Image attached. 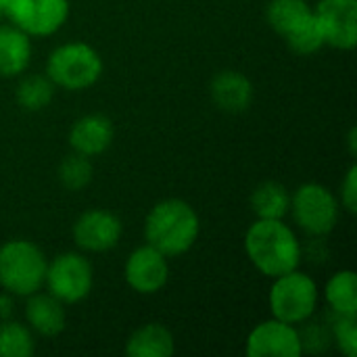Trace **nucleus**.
<instances>
[{"label":"nucleus","mask_w":357,"mask_h":357,"mask_svg":"<svg viewBox=\"0 0 357 357\" xmlns=\"http://www.w3.org/2000/svg\"><path fill=\"white\" fill-rule=\"evenodd\" d=\"M341 205L354 215L357 211V165H351L341 184Z\"/></svg>","instance_id":"27"},{"label":"nucleus","mask_w":357,"mask_h":357,"mask_svg":"<svg viewBox=\"0 0 357 357\" xmlns=\"http://www.w3.org/2000/svg\"><path fill=\"white\" fill-rule=\"evenodd\" d=\"M6 17L27 36H52L69 17V0H13Z\"/></svg>","instance_id":"8"},{"label":"nucleus","mask_w":357,"mask_h":357,"mask_svg":"<svg viewBox=\"0 0 357 357\" xmlns=\"http://www.w3.org/2000/svg\"><path fill=\"white\" fill-rule=\"evenodd\" d=\"M113 123L107 115L90 113L79 117L69 130V144L75 153L96 157L105 153L113 142Z\"/></svg>","instance_id":"13"},{"label":"nucleus","mask_w":357,"mask_h":357,"mask_svg":"<svg viewBox=\"0 0 357 357\" xmlns=\"http://www.w3.org/2000/svg\"><path fill=\"white\" fill-rule=\"evenodd\" d=\"M287 40V46L297 52V54H314L318 52L326 42H324V33L320 29V23L314 15V8L312 13L301 21L297 23L287 36H282Z\"/></svg>","instance_id":"21"},{"label":"nucleus","mask_w":357,"mask_h":357,"mask_svg":"<svg viewBox=\"0 0 357 357\" xmlns=\"http://www.w3.org/2000/svg\"><path fill=\"white\" fill-rule=\"evenodd\" d=\"M251 209L257 220H282L291 211V192L280 182L268 180L251 192Z\"/></svg>","instance_id":"18"},{"label":"nucleus","mask_w":357,"mask_h":357,"mask_svg":"<svg viewBox=\"0 0 357 357\" xmlns=\"http://www.w3.org/2000/svg\"><path fill=\"white\" fill-rule=\"evenodd\" d=\"M174 349V335L163 324L140 326L126 345V354L130 357H169Z\"/></svg>","instance_id":"17"},{"label":"nucleus","mask_w":357,"mask_h":357,"mask_svg":"<svg viewBox=\"0 0 357 357\" xmlns=\"http://www.w3.org/2000/svg\"><path fill=\"white\" fill-rule=\"evenodd\" d=\"M102 73L100 54L86 42H69L54 48L46 61L48 79L65 90H86Z\"/></svg>","instance_id":"4"},{"label":"nucleus","mask_w":357,"mask_h":357,"mask_svg":"<svg viewBox=\"0 0 357 357\" xmlns=\"http://www.w3.org/2000/svg\"><path fill=\"white\" fill-rule=\"evenodd\" d=\"M349 144H351V155H356V130L349 132Z\"/></svg>","instance_id":"29"},{"label":"nucleus","mask_w":357,"mask_h":357,"mask_svg":"<svg viewBox=\"0 0 357 357\" xmlns=\"http://www.w3.org/2000/svg\"><path fill=\"white\" fill-rule=\"evenodd\" d=\"M331 339L347 357L357 354V324L356 316H343L331 312Z\"/></svg>","instance_id":"25"},{"label":"nucleus","mask_w":357,"mask_h":357,"mask_svg":"<svg viewBox=\"0 0 357 357\" xmlns=\"http://www.w3.org/2000/svg\"><path fill=\"white\" fill-rule=\"evenodd\" d=\"M2 17H6V4H4V0H0V19Z\"/></svg>","instance_id":"30"},{"label":"nucleus","mask_w":357,"mask_h":357,"mask_svg":"<svg viewBox=\"0 0 357 357\" xmlns=\"http://www.w3.org/2000/svg\"><path fill=\"white\" fill-rule=\"evenodd\" d=\"M33 337L27 326L2 320L0 324V357H31L33 356Z\"/></svg>","instance_id":"23"},{"label":"nucleus","mask_w":357,"mask_h":357,"mask_svg":"<svg viewBox=\"0 0 357 357\" xmlns=\"http://www.w3.org/2000/svg\"><path fill=\"white\" fill-rule=\"evenodd\" d=\"M13 307H15V303H13V297H10V293H0V320H8L10 316H13Z\"/></svg>","instance_id":"28"},{"label":"nucleus","mask_w":357,"mask_h":357,"mask_svg":"<svg viewBox=\"0 0 357 357\" xmlns=\"http://www.w3.org/2000/svg\"><path fill=\"white\" fill-rule=\"evenodd\" d=\"M299 339H301L303 351H314V354L322 351V349H326L328 341H333L331 326H324L322 322H310V324H305L303 331H299Z\"/></svg>","instance_id":"26"},{"label":"nucleus","mask_w":357,"mask_h":357,"mask_svg":"<svg viewBox=\"0 0 357 357\" xmlns=\"http://www.w3.org/2000/svg\"><path fill=\"white\" fill-rule=\"evenodd\" d=\"M331 312L343 316H357V276L354 270L337 272L324 289Z\"/></svg>","instance_id":"19"},{"label":"nucleus","mask_w":357,"mask_h":357,"mask_svg":"<svg viewBox=\"0 0 357 357\" xmlns=\"http://www.w3.org/2000/svg\"><path fill=\"white\" fill-rule=\"evenodd\" d=\"M13 0H4V4H6V8H8V4H10Z\"/></svg>","instance_id":"31"},{"label":"nucleus","mask_w":357,"mask_h":357,"mask_svg":"<svg viewBox=\"0 0 357 357\" xmlns=\"http://www.w3.org/2000/svg\"><path fill=\"white\" fill-rule=\"evenodd\" d=\"M251 264L268 278L293 272L301 264V245L282 220H257L245 236Z\"/></svg>","instance_id":"1"},{"label":"nucleus","mask_w":357,"mask_h":357,"mask_svg":"<svg viewBox=\"0 0 357 357\" xmlns=\"http://www.w3.org/2000/svg\"><path fill=\"white\" fill-rule=\"evenodd\" d=\"M301 354L299 331L276 318L257 324L247 339L249 357H299Z\"/></svg>","instance_id":"12"},{"label":"nucleus","mask_w":357,"mask_h":357,"mask_svg":"<svg viewBox=\"0 0 357 357\" xmlns=\"http://www.w3.org/2000/svg\"><path fill=\"white\" fill-rule=\"evenodd\" d=\"M92 174H94V167L90 163V157L79 155L75 151L71 155H67L61 161V165H59V180H61V184L67 190H73V192L86 188L92 182Z\"/></svg>","instance_id":"24"},{"label":"nucleus","mask_w":357,"mask_h":357,"mask_svg":"<svg viewBox=\"0 0 357 357\" xmlns=\"http://www.w3.org/2000/svg\"><path fill=\"white\" fill-rule=\"evenodd\" d=\"M31 61V42L15 25H0V75L17 77Z\"/></svg>","instance_id":"15"},{"label":"nucleus","mask_w":357,"mask_h":357,"mask_svg":"<svg viewBox=\"0 0 357 357\" xmlns=\"http://www.w3.org/2000/svg\"><path fill=\"white\" fill-rule=\"evenodd\" d=\"M291 211L301 230L312 236H326L339 222L341 203L324 184L307 182L291 197Z\"/></svg>","instance_id":"6"},{"label":"nucleus","mask_w":357,"mask_h":357,"mask_svg":"<svg viewBox=\"0 0 357 357\" xmlns=\"http://www.w3.org/2000/svg\"><path fill=\"white\" fill-rule=\"evenodd\" d=\"M121 232V220L107 209H88L73 224L75 245L90 253H102L117 247Z\"/></svg>","instance_id":"10"},{"label":"nucleus","mask_w":357,"mask_h":357,"mask_svg":"<svg viewBox=\"0 0 357 357\" xmlns=\"http://www.w3.org/2000/svg\"><path fill=\"white\" fill-rule=\"evenodd\" d=\"M310 13L312 6L305 0H270L266 8V19L276 33L287 36Z\"/></svg>","instance_id":"20"},{"label":"nucleus","mask_w":357,"mask_h":357,"mask_svg":"<svg viewBox=\"0 0 357 357\" xmlns=\"http://www.w3.org/2000/svg\"><path fill=\"white\" fill-rule=\"evenodd\" d=\"M25 318L31 331L42 337H56L65 328V310L56 297L33 293L25 305Z\"/></svg>","instance_id":"16"},{"label":"nucleus","mask_w":357,"mask_h":357,"mask_svg":"<svg viewBox=\"0 0 357 357\" xmlns=\"http://www.w3.org/2000/svg\"><path fill=\"white\" fill-rule=\"evenodd\" d=\"M126 282L140 295L159 293L169 278L167 257L151 245L138 247L130 253L123 268Z\"/></svg>","instance_id":"11"},{"label":"nucleus","mask_w":357,"mask_h":357,"mask_svg":"<svg viewBox=\"0 0 357 357\" xmlns=\"http://www.w3.org/2000/svg\"><path fill=\"white\" fill-rule=\"evenodd\" d=\"M46 266L48 261L36 243L8 241L0 247V287L10 295L29 297L42 289Z\"/></svg>","instance_id":"3"},{"label":"nucleus","mask_w":357,"mask_h":357,"mask_svg":"<svg viewBox=\"0 0 357 357\" xmlns=\"http://www.w3.org/2000/svg\"><path fill=\"white\" fill-rule=\"evenodd\" d=\"M272 280L274 284L268 297L272 316L293 326L307 322L318 307V284L314 278L293 270Z\"/></svg>","instance_id":"5"},{"label":"nucleus","mask_w":357,"mask_h":357,"mask_svg":"<svg viewBox=\"0 0 357 357\" xmlns=\"http://www.w3.org/2000/svg\"><path fill=\"white\" fill-rule=\"evenodd\" d=\"M199 215L182 199H165L157 203L144 220L146 245L161 251L165 257L186 253L199 238Z\"/></svg>","instance_id":"2"},{"label":"nucleus","mask_w":357,"mask_h":357,"mask_svg":"<svg viewBox=\"0 0 357 357\" xmlns=\"http://www.w3.org/2000/svg\"><path fill=\"white\" fill-rule=\"evenodd\" d=\"M211 98L218 109L226 113H243L253 102V84L241 71H220L209 86Z\"/></svg>","instance_id":"14"},{"label":"nucleus","mask_w":357,"mask_h":357,"mask_svg":"<svg viewBox=\"0 0 357 357\" xmlns=\"http://www.w3.org/2000/svg\"><path fill=\"white\" fill-rule=\"evenodd\" d=\"M44 282L61 303H79L94 284V270L88 257L79 253H61L46 266Z\"/></svg>","instance_id":"7"},{"label":"nucleus","mask_w":357,"mask_h":357,"mask_svg":"<svg viewBox=\"0 0 357 357\" xmlns=\"http://www.w3.org/2000/svg\"><path fill=\"white\" fill-rule=\"evenodd\" d=\"M314 15L324 42L339 50H354L357 44V0H320Z\"/></svg>","instance_id":"9"},{"label":"nucleus","mask_w":357,"mask_h":357,"mask_svg":"<svg viewBox=\"0 0 357 357\" xmlns=\"http://www.w3.org/2000/svg\"><path fill=\"white\" fill-rule=\"evenodd\" d=\"M54 96V84L48 75H27L17 86V102L25 111H42Z\"/></svg>","instance_id":"22"}]
</instances>
